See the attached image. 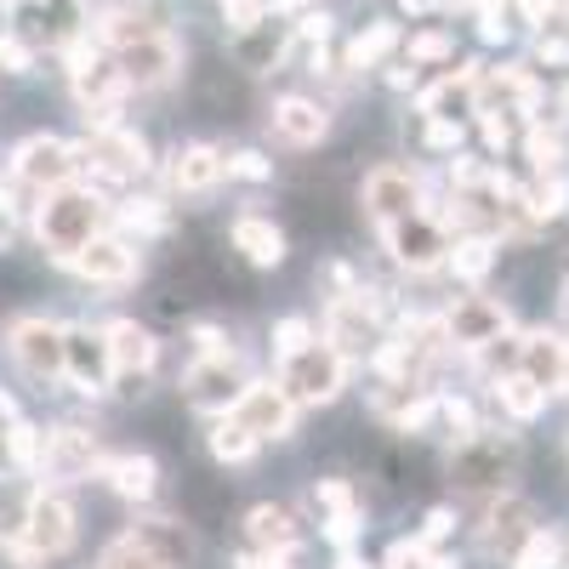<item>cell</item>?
<instances>
[{
    "instance_id": "cell-36",
    "label": "cell",
    "mask_w": 569,
    "mask_h": 569,
    "mask_svg": "<svg viewBox=\"0 0 569 569\" xmlns=\"http://www.w3.org/2000/svg\"><path fill=\"white\" fill-rule=\"evenodd\" d=\"M563 547H569V530L552 525V518H541V525L525 536V547L512 552L507 569H558V563H563Z\"/></svg>"
},
{
    "instance_id": "cell-40",
    "label": "cell",
    "mask_w": 569,
    "mask_h": 569,
    "mask_svg": "<svg viewBox=\"0 0 569 569\" xmlns=\"http://www.w3.org/2000/svg\"><path fill=\"white\" fill-rule=\"evenodd\" d=\"M228 182H246V188L273 182V154H262V149H228Z\"/></svg>"
},
{
    "instance_id": "cell-10",
    "label": "cell",
    "mask_w": 569,
    "mask_h": 569,
    "mask_svg": "<svg viewBox=\"0 0 569 569\" xmlns=\"http://www.w3.org/2000/svg\"><path fill=\"white\" fill-rule=\"evenodd\" d=\"M359 211L370 228H393L405 217H421L433 211V182H427L416 166H399V160H382L359 177Z\"/></svg>"
},
{
    "instance_id": "cell-43",
    "label": "cell",
    "mask_w": 569,
    "mask_h": 569,
    "mask_svg": "<svg viewBox=\"0 0 569 569\" xmlns=\"http://www.w3.org/2000/svg\"><path fill=\"white\" fill-rule=\"evenodd\" d=\"M552 325H563L569 330V251H558V284H552Z\"/></svg>"
},
{
    "instance_id": "cell-4",
    "label": "cell",
    "mask_w": 569,
    "mask_h": 569,
    "mask_svg": "<svg viewBox=\"0 0 569 569\" xmlns=\"http://www.w3.org/2000/svg\"><path fill=\"white\" fill-rule=\"evenodd\" d=\"M200 541L177 512H131V525L103 541L91 569H194Z\"/></svg>"
},
{
    "instance_id": "cell-3",
    "label": "cell",
    "mask_w": 569,
    "mask_h": 569,
    "mask_svg": "<svg viewBox=\"0 0 569 569\" xmlns=\"http://www.w3.org/2000/svg\"><path fill=\"white\" fill-rule=\"evenodd\" d=\"M80 547V512L58 485H34L23 501V518L12 536H0V552H7L18 569H46Z\"/></svg>"
},
{
    "instance_id": "cell-32",
    "label": "cell",
    "mask_w": 569,
    "mask_h": 569,
    "mask_svg": "<svg viewBox=\"0 0 569 569\" xmlns=\"http://www.w3.org/2000/svg\"><path fill=\"white\" fill-rule=\"evenodd\" d=\"M405 46V29L393 23V18H376V23H365L348 46H342V69L348 74H365V69H382L393 52Z\"/></svg>"
},
{
    "instance_id": "cell-30",
    "label": "cell",
    "mask_w": 569,
    "mask_h": 569,
    "mask_svg": "<svg viewBox=\"0 0 569 569\" xmlns=\"http://www.w3.org/2000/svg\"><path fill=\"white\" fill-rule=\"evenodd\" d=\"M518 154H525V177H569V142L558 120H530L518 131Z\"/></svg>"
},
{
    "instance_id": "cell-16",
    "label": "cell",
    "mask_w": 569,
    "mask_h": 569,
    "mask_svg": "<svg viewBox=\"0 0 569 569\" xmlns=\"http://www.w3.org/2000/svg\"><path fill=\"white\" fill-rule=\"evenodd\" d=\"M103 348H109V370H114V393H142L166 359V342L131 313L103 319Z\"/></svg>"
},
{
    "instance_id": "cell-11",
    "label": "cell",
    "mask_w": 569,
    "mask_h": 569,
    "mask_svg": "<svg viewBox=\"0 0 569 569\" xmlns=\"http://www.w3.org/2000/svg\"><path fill=\"white\" fill-rule=\"evenodd\" d=\"M376 246H382V257L399 279H445L450 228L439 222V211H421V217H405L393 228H376Z\"/></svg>"
},
{
    "instance_id": "cell-25",
    "label": "cell",
    "mask_w": 569,
    "mask_h": 569,
    "mask_svg": "<svg viewBox=\"0 0 569 569\" xmlns=\"http://www.w3.org/2000/svg\"><path fill=\"white\" fill-rule=\"evenodd\" d=\"M479 399H485V410H490V421H501V427H536V421H547L552 416V393H541L525 370H496L490 382H479Z\"/></svg>"
},
{
    "instance_id": "cell-31",
    "label": "cell",
    "mask_w": 569,
    "mask_h": 569,
    "mask_svg": "<svg viewBox=\"0 0 569 569\" xmlns=\"http://www.w3.org/2000/svg\"><path fill=\"white\" fill-rule=\"evenodd\" d=\"M206 456H211V467H222V472H246V467L262 461V445H257L233 416H217V421H206Z\"/></svg>"
},
{
    "instance_id": "cell-28",
    "label": "cell",
    "mask_w": 569,
    "mask_h": 569,
    "mask_svg": "<svg viewBox=\"0 0 569 569\" xmlns=\"http://www.w3.org/2000/svg\"><path fill=\"white\" fill-rule=\"evenodd\" d=\"M501 240H490V233H456L450 240V262H445V279L456 284V291H490V279L501 268Z\"/></svg>"
},
{
    "instance_id": "cell-5",
    "label": "cell",
    "mask_w": 569,
    "mask_h": 569,
    "mask_svg": "<svg viewBox=\"0 0 569 569\" xmlns=\"http://www.w3.org/2000/svg\"><path fill=\"white\" fill-rule=\"evenodd\" d=\"M257 376H262V365H257L240 342H233V348H222V353L182 359V370H177V399H182V410H194L200 421H217V416L233 410V399H240Z\"/></svg>"
},
{
    "instance_id": "cell-15",
    "label": "cell",
    "mask_w": 569,
    "mask_h": 569,
    "mask_svg": "<svg viewBox=\"0 0 569 569\" xmlns=\"http://www.w3.org/2000/svg\"><path fill=\"white\" fill-rule=\"evenodd\" d=\"M7 177L34 200L52 194V188H63V182H80V142H69L58 131H34V137H23L12 149Z\"/></svg>"
},
{
    "instance_id": "cell-8",
    "label": "cell",
    "mask_w": 569,
    "mask_h": 569,
    "mask_svg": "<svg viewBox=\"0 0 569 569\" xmlns=\"http://www.w3.org/2000/svg\"><path fill=\"white\" fill-rule=\"evenodd\" d=\"M268 376H273V382H279L284 393H291V405L308 416V410H330V405H342V399L353 393L359 365H353V359H342L330 342H313V348H302L297 359L273 365Z\"/></svg>"
},
{
    "instance_id": "cell-27",
    "label": "cell",
    "mask_w": 569,
    "mask_h": 569,
    "mask_svg": "<svg viewBox=\"0 0 569 569\" xmlns=\"http://www.w3.org/2000/svg\"><path fill=\"white\" fill-rule=\"evenodd\" d=\"M479 86H485V63L445 69L433 86H416V114L421 120H472V109H479Z\"/></svg>"
},
{
    "instance_id": "cell-34",
    "label": "cell",
    "mask_w": 569,
    "mask_h": 569,
    "mask_svg": "<svg viewBox=\"0 0 569 569\" xmlns=\"http://www.w3.org/2000/svg\"><path fill=\"white\" fill-rule=\"evenodd\" d=\"M313 342H319V319L313 313H273V325H268V370L284 365V359H297Z\"/></svg>"
},
{
    "instance_id": "cell-37",
    "label": "cell",
    "mask_w": 569,
    "mask_h": 569,
    "mask_svg": "<svg viewBox=\"0 0 569 569\" xmlns=\"http://www.w3.org/2000/svg\"><path fill=\"white\" fill-rule=\"evenodd\" d=\"M405 63L410 69H433V63H450L456 58V34H445V29H421V34H405Z\"/></svg>"
},
{
    "instance_id": "cell-12",
    "label": "cell",
    "mask_w": 569,
    "mask_h": 569,
    "mask_svg": "<svg viewBox=\"0 0 569 569\" xmlns=\"http://www.w3.org/2000/svg\"><path fill=\"white\" fill-rule=\"evenodd\" d=\"M7 353H12L18 376H23V382H34L40 393L63 388V319L18 313L7 325Z\"/></svg>"
},
{
    "instance_id": "cell-14",
    "label": "cell",
    "mask_w": 569,
    "mask_h": 569,
    "mask_svg": "<svg viewBox=\"0 0 569 569\" xmlns=\"http://www.w3.org/2000/svg\"><path fill=\"white\" fill-rule=\"evenodd\" d=\"M308 541H313V525H308V512H297L291 501L262 496V501H251V507L240 512V547H251V552H262V558L297 563V558L308 552Z\"/></svg>"
},
{
    "instance_id": "cell-22",
    "label": "cell",
    "mask_w": 569,
    "mask_h": 569,
    "mask_svg": "<svg viewBox=\"0 0 569 569\" xmlns=\"http://www.w3.org/2000/svg\"><path fill=\"white\" fill-rule=\"evenodd\" d=\"M512 370H525L541 393H552L563 405V388H569V330L563 325H518V353H512Z\"/></svg>"
},
{
    "instance_id": "cell-29",
    "label": "cell",
    "mask_w": 569,
    "mask_h": 569,
    "mask_svg": "<svg viewBox=\"0 0 569 569\" xmlns=\"http://www.w3.org/2000/svg\"><path fill=\"white\" fill-rule=\"evenodd\" d=\"M177 228V200L171 194H131L126 200H114V233H126V240H137V246H154V240H166V233Z\"/></svg>"
},
{
    "instance_id": "cell-45",
    "label": "cell",
    "mask_w": 569,
    "mask_h": 569,
    "mask_svg": "<svg viewBox=\"0 0 569 569\" xmlns=\"http://www.w3.org/2000/svg\"><path fill=\"white\" fill-rule=\"evenodd\" d=\"M330 569H376V558L365 547H342V552H330Z\"/></svg>"
},
{
    "instance_id": "cell-26",
    "label": "cell",
    "mask_w": 569,
    "mask_h": 569,
    "mask_svg": "<svg viewBox=\"0 0 569 569\" xmlns=\"http://www.w3.org/2000/svg\"><path fill=\"white\" fill-rule=\"evenodd\" d=\"M222 240H228L233 257H240L246 268H257V273H279L284 262H291V233H284L268 211H233Z\"/></svg>"
},
{
    "instance_id": "cell-35",
    "label": "cell",
    "mask_w": 569,
    "mask_h": 569,
    "mask_svg": "<svg viewBox=\"0 0 569 569\" xmlns=\"http://www.w3.org/2000/svg\"><path fill=\"white\" fill-rule=\"evenodd\" d=\"M40 445H46V427H34L29 416H12L0 427V450H7V467L23 472V479H40Z\"/></svg>"
},
{
    "instance_id": "cell-24",
    "label": "cell",
    "mask_w": 569,
    "mask_h": 569,
    "mask_svg": "<svg viewBox=\"0 0 569 569\" xmlns=\"http://www.w3.org/2000/svg\"><path fill=\"white\" fill-rule=\"evenodd\" d=\"M330 131H337V114H330L325 98H308V91H284V98H273V109H268V137L291 154L325 149Z\"/></svg>"
},
{
    "instance_id": "cell-2",
    "label": "cell",
    "mask_w": 569,
    "mask_h": 569,
    "mask_svg": "<svg viewBox=\"0 0 569 569\" xmlns=\"http://www.w3.org/2000/svg\"><path fill=\"white\" fill-rule=\"evenodd\" d=\"M29 228H34L40 251L63 268L74 251H86L98 233L114 228V194H103V188H91V182H63V188L34 200Z\"/></svg>"
},
{
    "instance_id": "cell-33",
    "label": "cell",
    "mask_w": 569,
    "mask_h": 569,
    "mask_svg": "<svg viewBox=\"0 0 569 569\" xmlns=\"http://www.w3.org/2000/svg\"><path fill=\"white\" fill-rule=\"evenodd\" d=\"M427 552H456L467 541V507L461 501H433L421 518H416V530H410Z\"/></svg>"
},
{
    "instance_id": "cell-47",
    "label": "cell",
    "mask_w": 569,
    "mask_h": 569,
    "mask_svg": "<svg viewBox=\"0 0 569 569\" xmlns=\"http://www.w3.org/2000/svg\"><path fill=\"white\" fill-rule=\"evenodd\" d=\"M399 7H405V12H433L439 0H399Z\"/></svg>"
},
{
    "instance_id": "cell-46",
    "label": "cell",
    "mask_w": 569,
    "mask_h": 569,
    "mask_svg": "<svg viewBox=\"0 0 569 569\" xmlns=\"http://www.w3.org/2000/svg\"><path fill=\"white\" fill-rule=\"evenodd\" d=\"M12 228H18V222H12L7 211H0V251H7V246H12Z\"/></svg>"
},
{
    "instance_id": "cell-49",
    "label": "cell",
    "mask_w": 569,
    "mask_h": 569,
    "mask_svg": "<svg viewBox=\"0 0 569 569\" xmlns=\"http://www.w3.org/2000/svg\"><path fill=\"white\" fill-rule=\"evenodd\" d=\"M563 405H569V388H563Z\"/></svg>"
},
{
    "instance_id": "cell-21",
    "label": "cell",
    "mask_w": 569,
    "mask_h": 569,
    "mask_svg": "<svg viewBox=\"0 0 569 569\" xmlns=\"http://www.w3.org/2000/svg\"><path fill=\"white\" fill-rule=\"evenodd\" d=\"M126 91H166L177 74H182V40L171 29H149V34H137L126 40L120 52H109Z\"/></svg>"
},
{
    "instance_id": "cell-23",
    "label": "cell",
    "mask_w": 569,
    "mask_h": 569,
    "mask_svg": "<svg viewBox=\"0 0 569 569\" xmlns=\"http://www.w3.org/2000/svg\"><path fill=\"white\" fill-rule=\"evenodd\" d=\"M98 485H103L120 507L149 512V507L160 501V490H166V467H160L154 450H103V461H98Z\"/></svg>"
},
{
    "instance_id": "cell-42",
    "label": "cell",
    "mask_w": 569,
    "mask_h": 569,
    "mask_svg": "<svg viewBox=\"0 0 569 569\" xmlns=\"http://www.w3.org/2000/svg\"><path fill=\"white\" fill-rule=\"evenodd\" d=\"M34 69V46L23 40V34H0V74H29Z\"/></svg>"
},
{
    "instance_id": "cell-13",
    "label": "cell",
    "mask_w": 569,
    "mask_h": 569,
    "mask_svg": "<svg viewBox=\"0 0 569 569\" xmlns=\"http://www.w3.org/2000/svg\"><path fill=\"white\" fill-rule=\"evenodd\" d=\"M142 246L137 240H126V233H98L86 251H74L69 262H63V273L69 279H80L86 291H103V297H120V291H137V279H142Z\"/></svg>"
},
{
    "instance_id": "cell-18",
    "label": "cell",
    "mask_w": 569,
    "mask_h": 569,
    "mask_svg": "<svg viewBox=\"0 0 569 569\" xmlns=\"http://www.w3.org/2000/svg\"><path fill=\"white\" fill-rule=\"evenodd\" d=\"M154 177H160V194H171V200H206L228 182V149L222 142H206V137L177 142Z\"/></svg>"
},
{
    "instance_id": "cell-20",
    "label": "cell",
    "mask_w": 569,
    "mask_h": 569,
    "mask_svg": "<svg viewBox=\"0 0 569 569\" xmlns=\"http://www.w3.org/2000/svg\"><path fill=\"white\" fill-rule=\"evenodd\" d=\"M98 461H103V439L80 421H58L46 427V445H40V485H86L98 479Z\"/></svg>"
},
{
    "instance_id": "cell-48",
    "label": "cell",
    "mask_w": 569,
    "mask_h": 569,
    "mask_svg": "<svg viewBox=\"0 0 569 569\" xmlns=\"http://www.w3.org/2000/svg\"><path fill=\"white\" fill-rule=\"evenodd\" d=\"M558 114H569V86L558 91Z\"/></svg>"
},
{
    "instance_id": "cell-38",
    "label": "cell",
    "mask_w": 569,
    "mask_h": 569,
    "mask_svg": "<svg viewBox=\"0 0 569 569\" xmlns=\"http://www.w3.org/2000/svg\"><path fill=\"white\" fill-rule=\"evenodd\" d=\"M240 337L222 325V319H182V359H200V353H222Z\"/></svg>"
},
{
    "instance_id": "cell-9",
    "label": "cell",
    "mask_w": 569,
    "mask_h": 569,
    "mask_svg": "<svg viewBox=\"0 0 569 569\" xmlns=\"http://www.w3.org/2000/svg\"><path fill=\"white\" fill-rule=\"evenodd\" d=\"M308 525L313 536L342 552V547H365V530H370V501H365V485L348 479V472H319L308 485Z\"/></svg>"
},
{
    "instance_id": "cell-1",
    "label": "cell",
    "mask_w": 569,
    "mask_h": 569,
    "mask_svg": "<svg viewBox=\"0 0 569 569\" xmlns=\"http://www.w3.org/2000/svg\"><path fill=\"white\" fill-rule=\"evenodd\" d=\"M445 479H450V501L461 507H479V501H496L507 490H525V433L518 427H501V421H485L472 439L450 445L445 450Z\"/></svg>"
},
{
    "instance_id": "cell-44",
    "label": "cell",
    "mask_w": 569,
    "mask_h": 569,
    "mask_svg": "<svg viewBox=\"0 0 569 569\" xmlns=\"http://www.w3.org/2000/svg\"><path fill=\"white\" fill-rule=\"evenodd\" d=\"M479 34H485L490 46H507V40H512V23H507V12H479Z\"/></svg>"
},
{
    "instance_id": "cell-39",
    "label": "cell",
    "mask_w": 569,
    "mask_h": 569,
    "mask_svg": "<svg viewBox=\"0 0 569 569\" xmlns=\"http://www.w3.org/2000/svg\"><path fill=\"white\" fill-rule=\"evenodd\" d=\"M421 149L439 154V160L467 154V126L461 120H421Z\"/></svg>"
},
{
    "instance_id": "cell-19",
    "label": "cell",
    "mask_w": 569,
    "mask_h": 569,
    "mask_svg": "<svg viewBox=\"0 0 569 569\" xmlns=\"http://www.w3.org/2000/svg\"><path fill=\"white\" fill-rule=\"evenodd\" d=\"M228 416L240 421L262 450H268V445H291V439L302 433V410L291 405V393H284L268 370L257 376V382H251L240 399H233V410H228Z\"/></svg>"
},
{
    "instance_id": "cell-7",
    "label": "cell",
    "mask_w": 569,
    "mask_h": 569,
    "mask_svg": "<svg viewBox=\"0 0 569 569\" xmlns=\"http://www.w3.org/2000/svg\"><path fill=\"white\" fill-rule=\"evenodd\" d=\"M541 507L530 501V490H507L496 501H479V507H467V552L490 563V569H507L512 552L525 547V536L541 525Z\"/></svg>"
},
{
    "instance_id": "cell-17",
    "label": "cell",
    "mask_w": 569,
    "mask_h": 569,
    "mask_svg": "<svg viewBox=\"0 0 569 569\" xmlns=\"http://www.w3.org/2000/svg\"><path fill=\"white\" fill-rule=\"evenodd\" d=\"M63 388L86 405L114 399V370H109V348H103V325L74 319L63 325Z\"/></svg>"
},
{
    "instance_id": "cell-6",
    "label": "cell",
    "mask_w": 569,
    "mask_h": 569,
    "mask_svg": "<svg viewBox=\"0 0 569 569\" xmlns=\"http://www.w3.org/2000/svg\"><path fill=\"white\" fill-rule=\"evenodd\" d=\"M439 325H445L450 359L472 365L479 353H490L496 342H507L518 330V308H512V297H496V291H456L439 302Z\"/></svg>"
},
{
    "instance_id": "cell-41",
    "label": "cell",
    "mask_w": 569,
    "mask_h": 569,
    "mask_svg": "<svg viewBox=\"0 0 569 569\" xmlns=\"http://www.w3.org/2000/svg\"><path fill=\"white\" fill-rule=\"evenodd\" d=\"M222 7V29L240 40V34H257L268 23V0H217Z\"/></svg>"
}]
</instances>
